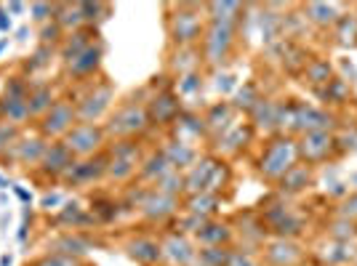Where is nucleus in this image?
<instances>
[{"label": "nucleus", "mask_w": 357, "mask_h": 266, "mask_svg": "<svg viewBox=\"0 0 357 266\" xmlns=\"http://www.w3.org/2000/svg\"><path fill=\"white\" fill-rule=\"evenodd\" d=\"M203 6H195V3H178L171 6V14H168V38L174 48H190L203 40V32H206V16H203Z\"/></svg>", "instance_id": "1"}, {"label": "nucleus", "mask_w": 357, "mask_h": 266, "mask_svg": "<svg viewBox=\"0 0 357 266\" xmlns=\"http://www.w3.org/2000/svg\"><path fill=\"white\" fill-rule=\"evenodd\" d=\"M115 102V88L107 80H91V86L77 99H75V112H77V123H91L99 125V120L105 118L112 109Z\"/></svg>", "instance_id": "2"}, {"label": "nucleus", "mask_w": 357, "mask_h": 266, "mask_svg": "<svg viewBox=\"0 0 357 266\" xmlns=\"http://www.w3.org/2000/svg\"><path fill=\"white\" fill-rule=\"evenodd\" d=\"M296 163H298L296 141L291 136H278L261 152V157H259V173L264 178H269V181H280L285 176V171Z\"/></svg>", "instance_id": "3"}, {"label": "nucleus", "mask_w": 357, "mask_h": 266, "mask_svg": "<svg viewBox=\"0 0 357 266\" xmlns=\"http://www.w3.org/2000/svg\"><path fill=\"white\" fill-rule=\"evenodd\" d=\"M149 128V118H147V109H144V104H136V102H128L118 107L109 120H107L105 125V133L107 139H136V136H142V133Z\"/></svg>", "instance_id": "4"}, {"label": "nucleus", "mask_w": 357, "mask_h": 266, "mask_svg": "<svg viewBox=\"0 0 357 266\" xmlns=\"http://www.w3.org/2000/svg\"><path fill=\"white\" fill-rule=\"evenodd\" d=\"M67 149L73 152L77 160H86L93 155H102L107 149V133L105 125H91V123H77L73 131L61 139Z\"/></svg>", "instance_id": "5"}, {"label": "nucleus", "mask_w": 357, "mask_h": 266, "mask_svg": "<svg viewBox=\"0 0 357 266\" xmlns=\"http://www.w3.org/2000/svg\"><path fill=\"white\" fill-rule=\"evenodd\" d=\"M75 125H77L75 102L73 99H56V104L38 120V133L48 141H61Z\"/></svg>", "instance_id": "6"}, {"label": "nucleus", "mask_w": 357, "mask_h": 266, "mask_svg": "<svg viewBox=\"0 0 357 266\" xmlns=\"http://www.w3.org/2000/svg\"><path fill=\"white\" fill-rule=\"evenodd\" d=\"M235 35L238 27H224V24H206L203 32V61L208 67H222L227 64L232 48H235Z\"/></svg>", "instance_id": "7"}, {"label": "nucleus", "mask_w": 357, "mask_h": 266, "mask_svg": "<svg viewBox=\"0 0 357 266\" xmlns=\"http://www.w3.org/2000/svg\"><path fill=\"white\" fill-rule=\"evenodd\" d=\"M144 109H147L149 125H160V128L174 125V123L178 120V115L184 112L178 93H174L171 88L152 93V96H149V102L144 104Z\"/></svg>", "instance_id": "8"}, {"label": "nucleus", "mask_w": 357, "mask_h": 266, "mask_svg": "<svg viewBox=\"0 0 357 266\" xmlns=\"http://www.w3.org/2000/svg\"><path fill=\"white\" fill-rule=\"evenodd\" d=\"M336 128V118L326 112V109H317L310 104H296L294 109V131L291 133H333Z\"/></svg>", "instance_id": "9"}, {"label": "nucleus", "mask_w": 357, "mask_h": 266, "mask_svg": "<svg viewBox=\"0 0 357 266\" xmlns=\"http://www.w3.org/2000/svg\"><path fill=\"white\" fill-rule=\"evenodd\" d=\"M107 178V155H93V157H86V160H75V165L64 173V184L70 187H91L96 181Z\"/></svg>", "instance_id": "10"}, {"label": "nucleus", "mask_w": 357, "mask_h": 266, "mask_svg": "<svg viewBox=\"0 0 357 266\" xmlns=\"http://www.w3.org/2000/svg\"><path fill=\"white\" fill-rule=\"evenodd\" d=\"M336 149V136L333 133H304L298 136V160L304 165H314V163H323L331 157V152Z\"/></svg>", "instance_id": "11"}, {"label": "nucleus", "mask_w": 357, "mask_h": 266, "mask_svg": "<svg viewBox=\"0 0 357 266\" xmlns=\"http://www.w3.org/2000/svg\"><path fill=\"white\" fill-rule=\"evenodd\" d=\"M102 61H105V43L96 40L83 54H77L75 59L64 61V72H67V77H73V80H89L93 75H99Z\"/></svg>", "instance_id": "12"}, {"label": "nucleus", "mask_w": 357, "mask_h": 266, "mask_svg": "<svg viewBox=\"0 0 357 266\" xmlns=\"http://www.w3.org/2000/svg\"><path fill=\"white\" fill-rule=\"evenodd\" d=\"M75 160H77V157L67 149L64 141H48V149H45V155H43V160H40V165H38V171H40L45 178L61 181L64 173L75 165Z\"/></svg>", "instance_id": "13"}, {"label": "nucleus", "mask_w": 357, "mask_h": 266, "mask_svg": "<svg viewBox=\"0 0 357 266\" xmlns=\"http://www.w3.org/2000/svg\"><path fill=\"white\" fill-rule=\"evenodd\" d=\"M178 210V197H168L163 192L149 189V194L144 197V203L139 208V213L144 216V221L149 224H163L168 219H174Z\"/></svg>", "instance_id": "14"}, {"label": "nucleus", "mask_w": 357, "mask_h": 266, "mask_svg": "<svg viewBox=\"0 0 357 266\" xmlns=\"http://www.w3.org/2000/svg\"><path fill=\"white\" fill-rule=\"evenodd\" d=\"M222 160H216L213 155H206V157H200L192 168H187L184 171V192L187 194H200L208 189L211 178L216 173V168H219Z\"/></svg>", "instance_id": "15"}, {"label": "nucleus", "mask_w": 357, "mask_h": 266, "mask_svg": "<svg viewBox=\"0 0 357 266\" xmlns=\"http://www.w3.org/2000/svg\"><path fill=\"white\" fill-rule=\"evenodd\" d=\"M45 149H48V139H43L40 133H35L30 139H19L14 144V149L8 152V157H14L16 163L24 165V168H38L40 160H43Z\"/></svg>", "instance_id": "16"}, {"label": "nucleus", "mask_w": 357, "mask_h": 266, "mask_svg": "<svg viewBox=\"0 0 357 266\" xmlns=\"http://www.w3.org/2000/svg\"><path fill=\"white\" fill-rule=\"evenodd\" d=\"M160 245H163V256L168 261H174V264L187 266L197 261V251L192 248V242L184 235H178V232H168Z\"/></svg>", "instance_id": "17"}, {"label": "nucleus", "mask_w": 357, "mask_h": 266, "mask_svg": "<svg viewBox=\"0 0 357 266\" xmlns=\"http://www.w3.org/2000/svg\"><path fill=\"white\" fill-rule=\"evenodd\" d=\"M251 136H253V125L238 123V125L227 128V131L216 139V152H222V155H238V152H243V149L248 147Z\"/></svg>", "instance_id": "18"}, {"label": "nucleus", "mask_w": 357, "mask_h": 266, "mask_svg": "<svg viewBox=\"0 0 357 266\" xmlns=\"http://www.w3.org/2000/svg\"><path fill=\"white\" fill-rule=\"evenodd\" d=\"M93 43H96V30L93 27H83V30L67 32L64 40L59 43V48H56V54H59L61 61H70Z\"/></svg>", "instance_id": "19"}, {"label": "nucleus", "mask_w": 357, "mask_h": 266, "mask_svg": "<svg viewBox=\"0 0 357 266\" xmlns=\"http://www.w3.org/2000/svg\"><path fill=\"white\" fill-rule=\"evenodd\" d=\"M128 256L139 261V264L144 266H158L163 261V245L158 242V240H152V237H134L131 242H128Z\"/></svg>", "instance_id": "20"}, {"label": "nucleus", "mask_w": 357, "mask_h": 266, "mask_svg": "<svg viewBox=\"0 0 357 266\" xmlns=\"http://www.w3.org/2000/svg\"><path fill=\"white\" fill-rule=\"evenodd\" d=\"M171 128H174V139L184 141V144H192V141L203 139L208 133L206 131V120L200 118V115H195V112H187V109L178 115V120Z\"/></svg>", "instance_id": "21"}, {"label": "nucleus", "mask_w": 357, "mask_h": 266, "mask_svg": "<svg viewBox=\"0 0 357 266\" xmlns=\"http://www.w3.org/2000/svg\"><path fill=\"white\" fill-rule=\"evenodd\" d=\"M264 256L272 266H294L301 261V248H298L294 240H272L267 248H264Z\"/></svg>", "instance_id": "22"}, {"label": "nucleus", "mask_w": 357, "mask_h": 266, "mask_svg": "<svg viewBox=\"0 0 357 266\" xmlns=\"http://www.w3.org/2000/svg\"><path fill=\"white\" fill-rule=\"evenodd\" d=\"M206 14H208V24H224V27H238L243 14H245V6L243 3H208L203 6Z\"/></svg>", "instance_id": "23"}, {"label": "nucleus", "mask_w": 357, "mask_h": 266, "mask_svg": "<svg viewBox=\"0 0 357 266\" xmlns=\"http://www.w3.org/2000/svg\"><path fill=\"white\" fill-rule=\"evenodd\" d=\"M163 155L174 171H187V168H192V165L200 160L195 144H184V141H176V139H171V141L165 144Z\"/></svg>", "instance_id": "24"}, {"label": "nucleus", "mask_w": 357, "mask_h": 266, "mask_svg": "<svg viewBox=\"0 0 357 266\" xmlns=\"http://www.w3.org/2000/svg\"><path fill=\"white\" fill-rule=\"evenodd\" d=\"M203 64V54L197 45H190V48H174L171 51V59H168V70L178 77L190 72H197V67Z\"/></svg>", "instance_id": "25"}, {"label": "nucleus", "mask_w": 357, "mask_h": 266, "mask_svg": "<svg viewBox=\"0 0 357 266\" xmlns=\"http://www.w3.org/2000/svg\"><path fill=\"white\" fill-rule=\"evenodd\" d=\"M280 102H272V99H261V102L253 107L251 120L253 128L259 131H280Z\"/></svg>", "instance_id": "26"}, {"label": "nucleus", "mask_w": 357, "mask_h": 266, "mask_svg": "<svg viewBox=\"0 0 357 266\" xmlns=\"http://www.w3.org/2000/svg\"><path fill=\"white\" fill-rule=\"evenodd\" d=\"M27 104H30L32 120H40L56 104V91H54V86H48V83H32Z\"/></svg>", "instance_id": "27"}, {"label": "nucleus", "mask_w": 357, "mask_h": 266, "mask_svg": "<svg viewBox=\"0 0 357 266\" xmlns=\"http://www.w3.org/2000/svg\"><path fill=\"white\" fill-rule=\"evenodd\" d=\"M30 104L27 99H11V96H0V123H11V125H24L30 123Z\"/></svg>", "instance_id": "28"}, {"label": "nucleus", "mask_w": 357, "mask_h": 266, "mask_svg": "<svg viewBox=\"0 0 357 266\" xmlns=\"http://www.w3.org/2000/svg\"><path fill=\"white\" fill-rule=\"evenodd\" d=\"M310 181H312V171H310V165L296 163L285 171V176L278 181V187H280V192L283 194H298L310 187Z\"/></svg>", "instance_id": "29"}, {"label": "nucleus", "mask_w": 357, "mask_h": 266, "mask_svg": "<svg viewBox=\"0 0 357 266\" xmlns=\"http://www.w3.org/2000/svg\"><path fill=\"white\" fill-rule=\"evenodd\" d=\"M232 115H235V109H232V104L229 102H219L213 104V107H208V112H206V131L211 133V136H222L227 128H232Z\"/></svg>", "instance_id": "30"}, {"label": "nucleus", "mask_w": 357, "mask_h": 266, "mask_svg": "<svg viewBox=\"0 0 357 266\" xmlns=\"http://www.w3.org/2000/svg\"><path fill=\"white\" fill-rule=\"evenodd\" d=\"M304 14H307L304 19L312 22L314 27H320V30L336 27V22L342 19L339 8H336L333 3H307V6H304Z\"/></svg>", "instance_id": "31"}, {"label": "nucleus", "mask_w": 357, "mask_h": 266, "mask_svg": "<svg viewBox=\"0 0 357 266\" xmlns=\"http://www.w3.org/2000/svg\"><path fill=\"white\" fill-rule=\"evenodd\" d=\"M168 171H174V168L165 160L163 149H158V152H149L147 157L142 160V165H139V178L147 181V184H155V181L163 178Z\"/></svg>", "instance_id": "32"}, {"label": "nucleus", "mask_w": 357, "mask_h": 266, "mask_svg": "<svg viewBox=\"0 0 357 266\" xmlns=\"http://www.w3.org/2000/svg\"><path fill=\"white\" fill-rule=\"evenodd\" d=\"M51 253H61V256H73V258H83L86 256V251L91 248V242L86 240L83 235H77V232H70V235H61L56 237L51 245Z\"/></svg>", "instance_id": "33"}, {"label": "nucleus", "mask_w": 357, "mask_h": 266, "mask_svg": "<svg viewBox=\"0 0 357 266\" xmlns=\"http://www.w3.org/2000/svg\"><path fill=\"white\" fill-rule=\"evenodd\" d=\"M197 240L203 248H222L232 240V229L224 221H206V226L197 232Z\"/></svg>", "instance_id": "34"}, {"label": "nucleus", "mask_w": 357, "mask_h": 266, "mask_svg": "<svg viewBox=\"0 0 357 266\" xmlns=\"http://www.w3.org/2000/svg\"><path fill=\"white\" fill-rule=\"evenodd\" d=\"M54 22L59 24L64 35L86 27L83 14H80V3H56V16H54Z\"/></svg>", "instance_id": "35"}, {"label": "nucleus", "mask_w": 357, "mask_h": 266, "mask_svg": "<svg viewBox=\"0 0 357 266\" xmlns=\"http://www.w3.org/2000/svg\"><path fill=\"white\" fill-rule=\"evenodd\" d=\"M222 205L219 194H211V192H200V194H190L187 203H184V210L192 213V216H200V219H211L216 210Z\"/></svg>", "instance_id": "36"}, {"label": "nucleus", "mask_w": 357, "mask_h": 266, "mask_svg": "<svg viewBox=\"0 0 357 266\" xmlns=\"http://www.w3.org/2000/svg\"><path fill=\"white\" fill-rule=\"evenodd\" d=\"M56 221H59L61 226H70V229H83V226H89L91 221L96 224V219L91 216V210L80 208L77 203H64L59 210V216H56Z\"/></svg>", "instance_id": "37"}, {"label": "nucleus", "mask_w": 357, "mask_h": 266, "mask_svg": "<svg viewBox=\"0 0 357 266\" xmlns=\"http://www.w3.org/2000/svg\"><path fill=\"white\" fill-rule=\"evenodd\" d=\"M139 165L134 160H120V157H107V178L112 181H131V178L139 173Z\"/></svg>", "instance_id": "38"}, {"label": "nucleus", "mask_w": 357, "mask_h": 266, "mask_svg": "<svg viewBox=\"0 0 357 266\" xmlns=\"http://www.w3.org/2000/svg\"><path fill=\"white\" fill-rule=\"evenodd\" d=\"M304 77H307V83H312L314 88H323L333 80V70H331L328 59H310L307 70H304Z\"/></svg>", "instance_id": "39"}, {"label": "nucleus", "mask_w": 357, "mask_h": 266, "mask_svg": "<svg viewBox=\"0 0 357 266\" xmlns=\"http://www.w3.org/2000/svg\"><path fill=\"white\" fill-rule=\"evenodd\" d=\"M264 96L259 93V86L253 83V80H248V83H243V88H238V93H235V99H232V109H243V112H248L251 115L253 107L261 102Z\"/></svg>", "instance_id": "40"}, {"label": "nucleus", "mask_w": 357, "mask_h": 266, "mask_svg": "<svg viewBox=\"0 0 357 266\" xmlns=\"http://www.w3.org/2000/svg\"><path fill=\"white\" fill-rule=\"evenodd\" d=\"M54 56H59L56 54V48H51V45H38L35 51H32V56L30 61H24V75H35V72H40V70H45V67H51V59Z\"/></svg>", "instance_id": "41"}, {"label": "nucleus", "mask_w": 357, "mask_h": 266, "mask_svg": "<svg viewBox=\"0 0 357 266\" xmlns=\"http://www.w3.org/2000/svg\"><path fill=\"white\" fill-rule=\"evenodd\" d=\"M152 189L168 194V197H181L184 194V173L181 171H168L163 178H158L152 184Z\"/></svg>", "instance_id": "42"}, {"label": "nucleus", "mask_w": 357, "mask_h": 266, "mask_svg": "<svg viewBox=\"0 0 357 266\" xmlns=\"http://www.w3.org/2000/svg\"><path fill=\"white\" fill-rule=\"evenodd\" d=\"M317 93L326 99V102L331 104H344L347 99H349V83L347 80H342V77H333L328 86H323V88H317Z\"/></svg>", "instance_id": "43"}, {"label": "nucleus", "mask_w": 357, "mask_h": 266, "mask_svg": "<svg viewBox=\"0 0 357 266\" xmlns=\"http://www.w3.org/2000/svg\"><path fill=\"white\" fill-rule=\"evenodd\" d=\"M118 208H120L118 203L109 200V197H93L91 200V216L96 221H112L118 216Z\"/></svg>", "instance_id": "44"}, {"label": "nucleus", "mask_w": 357, "mask_h": 266, "mask_svg": "<svg viewBox=\"0 0 357 266\" xmlns=\"http://www.w3.org/2000/svg\"><path fill=\"white\" fill-rule=\"evenodd\" d=\"M80 14H83L86 27L96 30V24H102L107 19V14H109V6L107 3H80Z\"/></svg>", "instance_id": "45"}, {"label": "nucleus", "mask_w": 357, "mask_h": 266, "mask_svg": "<svg viewBox=\"0 0 357 266\" xmlns=\"http://www.w3.org/2000/svg\"><path fill=\"white\" fill-rule=\"evenodd\" d=\"M22 139V128L11 125V123H0V160L8 157V152L14 149V144Z\"/></svg>", "instance_id": "46"}, {"label": "nucleus", "mask_w": 357, "mask_h": 266, "mask_svg": "<svg viewBox=\"0 0 357 266\" xmlns=\"http://www.w3.org/2000/svg\"><path fill=\"white\" fill-rule=\"evenodd\" d=\"M229 253L232 251L227 245H222V248H203L197 253V261H200V266H227Z\"/></svg>", "instance_id": "47"}, {"label": "nucleus", "mask_w": 357, "mask_h": 266, "mask_svg": "<svg viewBox=\"0 0 357 266\" xmlns=\"http://www.w3.org/2000/svg\"><path fill=\"white\" fill-rule=\"evenodd\" d=\"M30 16L38 27H43L48 22H54V16H56V3H30Z\"/></svg>", "instance_id": "48"}, {"label": "nucleus", "mask_w": 357, "mask_h": 266, "mask_svg": "<svg viewBox=\"0 0 357 266\" xmlns=\"http://www.w3.org/2000/svg\"><path fill=\"white\" fill-rule=\"evenodd\" d=\"M38 38H40V45H51V48H59V43L64 40V32L56 22H48L43 27H38Z\"/></svg>", "instance_id": "49"}, {"label": "nucleus", "mask_w": 357, "mask_h": 266, "mask_svg": "<svg viewBox=\"0 0 357 266\" xmlns=\"http://www.w3.org/2000/svg\"><path fill=\"white\" fill-rule=\"evenodd\" d=\"M336 35L342 43H357V16H342L336 22Z\"/></svg>", "instance_id": "50"}, {"label": "nucleus", "mask_w": 357, "mask_h": 266, "mask_svg": "<svg viewBox=\"0 0 357 266\" xmlns=\"http://www.w3.org/2000/svg\"><path fill=\"white\" fill-rule=\"evenodd\" d=\"M200 88H203V77L197 72L184 75V77H178V83H176V91L181 96H192V93H197Z\"/></svg>", "instance_id": "51"}, {"label": "nucleus", "mask_w": 357, "mask_h": 266, "mask_svg": "<svg viewBox=\"0 0 357 266\" xmlns=\"http://www.w3.org/2000/svg\"><path fill=\"white\" fill-rule=\"evenodd\" d=\"M147 194H149L147 187H128V192H126V197H123L120 208H128V210H139Z\"/></svg>", "instance_id": "52"}, {"label": "nucleus", "mask_w": 357, "mask_h": 266, "mask_svg": "<svg viewBox=\"0 0 357 266\" xmlns=\"http://www.w3.org/2000/svg\"><path fill=\"white\" fill-rule=\"evenodd\" d=\"M206 221H211V219H200V216H192V213H187L184 219H178L176 221V232L178 235H190V232H200L203 226H206Z\"/></svg>", "instance_id": "53"}, {"label": "nucleus", "mask_w": 357, "mask_h": 266, "mask_svg": "<svg viewBox=\"0 0 357 266\" xmlns=\"http://www.w3.org/2000/svg\"><path fill=\"white\" fill-rule=\"evenodd\" d=\"M35 266H83L80 258H73V256H61V253H48L43 256Z\"/></svg>", "instance_id": "54"}, {"label": "nucleus", "mask_w": 357, "mask_h": 266, "mask_svg": "<svg viewBox=\"0 0 357 266\" xmlns=\"http://www.w3.org/2000/svg\"><path fill=\"white\" fill-rule=\"evenodd\" d=\"M331 235H333V240H336V242H347L349 237H355V224L347 221V219H342V221L333 224V232H331Z\"/></svg>", "instance_id": "55"}, {"label": "nucleus", "mask_w": 357, "mask_h": 266, "mask_svg": "<svg viewBox=\"0 0 357 266\" xmlns=\"http://www.w3.org/2000/svg\"><path fill=\"white\" fill-rule=\"evenodd\" d=\"M342 219H347V221H355L357 219V192L349 197V200H344V205H342Z\"/></svg>", "instance_id": "56"}, {"label": "nucleus", "mask_w": 357, "mask_h": 266, "mask_svg": "<svg viewBox=\"0 0 357 266\" xmlns=\"http://www.w3.org/2000/svg\"><path fill=\"white\" fill-rule=\"evenodd\" d=\"M227 266H256V261H253L248 253L232 251V253H229V261H227Z\"/></svg>", "instance_id": "57"}, {"label": "nucleus", "mask_w": 357, "mask_h": 266, "mask_svg": "<svg viewBox=\"0 0 357 266\" xmlns=\"http://www.w3.org/2000/svg\"><path fill=\"white\" fill-rule=\"evenodd\" d=\"M3 8H6L8 14H16V16L24 14V11H30V6H27V3H6Z\"/></svg>", "instance_id": "58"}, {"label": "nucleus", "mask_w": 357, "mask_h": 266, "mask_svg": "<svg viewBox=\"0 0 357 266\" xmlns=\"http://www.w3.org/2000/svg\"><path fill=\"white\" fill-rule=\"evenodd\" d=\"M61 203V194H56V192H51V194H45L43 200H40V205L43 208H48V210H51V208H56Z\"/></svg>", "instance_id": "59"}, {"label": "nucleus", "mask_w": 357, "mask_h": 266, "mask_svg": "<svg viewBox=\"0 0 357 266\" xmlns=\"http://www.w3.org/2000/svg\"><path fill=\"white\" fill-rule=\"evenodd\" d=\"M0 32H11V16L0 6Z\"/></svg>", "instance_id": "60"}, {"label": "nucleus", "mask_w": 357, "mask_h": 266, "mask_svg": "<svg viewBox=\"0 0 357 266\" xmlns=\"http://www.w3.org/2000/svg\"><path fill=\"white\" fill-rule=\"evenodd\" d=\"M216 88L222 91V93L232 88V75H222V77H219V83H216Z\"/></svg>", "instance_id": "61"}, {"label": "nucleus", "mask_w": 357, "mask_h": 266, "mask_svg": "<svg viewBox=\"0 0 357 266\" xmlns=\"http://www.w3.org/2000/svg\"><path fill=\"white\" fill-rule=\"evenodd\" d=\"M27 35H30L27 27H19V30H16V40H19V43H24V40H27Z\"/></svg>", "instance_id": "62"}, {"label": "nucleus", "mask_w": 357, "mask_h": 266, "mask_svg": "<svg viewBox=\"0 0 357 266\" xmlns=\"http://www.w3.org/2000/svg\"><path fill=\"white\" fill-rule=\"evenodd\" d=\"M349 187L357 192V173H352V176H349Z\"/></svg>", "instance_id": "63"}, {"label": "nucleus", "mask_w": 357, "mask_h": 266, "mask_svg": "<svg viewBox=\"0 0 357 266\" xmlns=\"http://www.w3.org/2000/svg\"><path fill=\"white\" fill-rule=\"evenodd\" d=\"M6 45H8V38H3V40H0V54H3V48H6Z\"/></svg>", "instance_id": "64"}]
</instances>
